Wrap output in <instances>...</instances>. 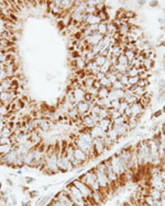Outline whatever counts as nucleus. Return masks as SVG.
I'll list each match as a JSON object with an SVG mask.
<instances>
[{"label": "nucleus", "instance_id": "1", "mask_svg": "<svg viewBox=\"0 0 165 206\" xmlns=\"http://www.w3.org/2000/svg\"><path fill=\"white\" fill-rule=\"evenodd\" d=\"M95 172H96L97 175V180H98V183H99V186H100L101 191L104 193H108L111 190V188H114V185L110 183L109 179L107 177V173H106V167H105V162H99L95 168Z\"/></svg>", "mask_w": 165, "mask_h": 206}, {"label": "nucleus", "instance_id": "2", "mask_svg": "<svg viewBox=\"0 0 165 206\" xmlns=\"http://www.w3.org/2000/svg\"><path fill=\"white\" fill-rule=\"evenodd\" d=\"M138 160H139V165L141 168L147 167L153 161L151 157L150 147H149V144L147 140H141L138 144Z\"/></svg>", "mask_w": 165, "mask_h": 206}, {"label": "nucleus", "instance_id": "3", "mask_svg": "<svg viewBox=\"0 0 165 206\" xmlns=\"http://www.w3.org/2000/svg\"><path fill=\"white\" fill-rule=\"evenodd\" d=\"M65 190L67 191L69 197H71V200L73 201L75 206H88V203L86 202V200L84 198L82 194L75 185H73L72 183L67 184V185L65 186Z\"/></svg>", "mask_w": 165, "mask_h": 206}, {"label": "nucleus", "instance_id": "4", "mask_svg": "<svg viewBox=\"0 0 165 206\" xmlns=\"http://www.w3.org/2000/svg\"><path fill=\"white\" fill-rule=\"evenodd\" d=\"M78 180H80L82 182L86 184L87 186H89V188L92 190V192L94 191H101L100 186H99V183H98V180H97V175L96 172H95V169H92V170L87 171L86 173L82 174Z\"/></svg>", "mask_w": 165, "mask_h": 206}, {"label": "nucleus", "instance_id": "5", "mask_svg": "<svg viewBox=\"0 0 165 206\" xmlns=\"http://www.w3.org/2000/svg\"><path fill=\"white\" fill-rule=\"evenodd\" d=\"M109 161L110 163H111L112 170L115 171V173L117 174V177H118L119 179L123 178L127 171H126V168H124V166L122 165L121 160H120L119 157H118V155L115 153L114 156H111V157L109 158Z\"/></svg>", "mask_w": 165, "mask_h": 206}, {"label": "nucleus", "instance_id": "6", "mask_svg": "<svg viewBox=\"0 0 165 206\" xmlns=\"http://www.w3.org/2000/svg\"><path fill=\"white\" fill-rule=\"evenodd\" d=\"M72 184L75 185V186L80 191V193L82 194V196L86 200V202L89 203V202H90V197H92V191L89 188V186H87L84 182H82L80 180H78V179L73 180Z\"/></svg>", "mask_w": 165, "mask_h": 206}, {"label": "nucleus", "instance_id": "7", "mask_svg": "<svg viewBox=\"0 0 165 206\" xmlns=\"http://www.w3.org/2000/svg\"><path fill=\"white\" fill-rule=\"evenodd\" d=\"M57 166H59V170H60L61 172H69V171H72L75 169L73 166V163L69 161L68 158L66 157L63 152L59 155Z\"/></svg>", "mask_w": 165, "mask_h": 206}, {"label": "nucleus", "instance_id": "8", "mask_svg": "<svg viewBox=\"0 0 165 206\" xmlns=\"http://www.w3.org/2000/svg\"><path fill=\"white\" fill-rule=\"evenodd\" d=\"M105 167H106V173H107V177L109 179L110 183L115 186L116 184L119 182V178L117 177V174L115 173V171L112 170V167H111V163H110L109 159L105 160Z\"/></svg>", "mask_w": 165, "mask_h": 206}, {"label": "nucleus", "instance_id": "9", "mask_svg": "<svg viewBox=\"0 0 165 206\" xmlns=\"http://www.w3.org/2000/svg\"><path fill=\"white\" fill-rule=\"evenodd\" d=\"M53 200H56V201L61 202V203L65 204L66 206H75L74 205L73 201H72L71 197H69L68 193H67V191H66L65 188H63L62 191H60V192L57 193V194L54 196Z\"/></svg>", "mask_w": 165, "mask_h": 206}, {"label": "nucleus", "instance_id": "10", "mask_svg": "<svg viewBox=\"0 0 165 206\" xmlns=\"http://www.w3.org/2000/svg\"><path fill=\"white\" fill-rule=\"evenodd\" d=\"M74 155H75V159H76L78 162H80L82 166L87 165L88 161L90 160V158H89V156H88L87 153H85L82 150H80V149L77 148L76 146H74Z\"/></svg>", "mask_w": 165, "mask_h": 206}, {"label": "nucleus", "instance_id": "11", "mask_svg": "<svg viewBox=\"0 0 165 206\" xmlns=\"http://www.w3.org/2000/svg\"><path fill=\"white\" fill-rule=\"evenodd\" d=\"M92 146H94V151H95L96 157L97 156H101L102 153H105V152L107 151V148H106L105 144H104V142H102V138L94 139Z\"/></svg>", "mask_w": 165, "mask_h": 206}, {"label": "nucleus", "instance_id": "12", "mask_svg": "<svg viewBox=\"0 0 165 206\" xmlns=\"http://www.w3.org/2000/svg\"><path fill=\"white\" fill-rule=\"evenodd\" d=\"M104 39V36L99 34L98 32H95V33H92V35L87 36L86 39H85V42H86V44L88 45V47H92V46H95V45L99 44V42Z\"/></svg>", "mask_w": 165, "mask_h": 206}, {"label": "nucleus", "instance_id": "13", "mask_svg": "<svg viewBox=\"0 0 165 206\" xmlns=\"http://www.w3.org/2000/svg\"><path fill=\"white\" fill-rule=\"evenodd\" d=\"M130 108H131V117L133 118H138L141 116L144 113V109H145L144 107H142V104L140 102L133 103L130 105Z\"/></svg>", "mask_w": 165, "mask_h": 206}, {"label": "nucleus", "instance_id": "14", "mask_svg": "<svg viewBox=\"0 0 165 206\" xmlns=\"http://www.w3.org/2000/svg\"><path fill=\"white\" fill-rule=\"evenodd\" d=\"M75 108L77 110L79 116H85V115H89L90 114V107L86 101H82V102H79L75 105Z\"/></svg>", "mask_w": 165, "mask_h": 206}, {"label": "nucleus", "instance_id": "15", "mask_svg": "<svg viewBox=\"0 0 165 206\" xmlns=\"http://www.w3.org/2000/svg\"><path fill=\"white\" fill-rule=\"evenodd\" d=\"M82 23L85 25H94V24H99L101 23V20L98 14H86L84 17V21Z\"/></svg>", "mask_w": 165, "mask_h": 206}, {"label": "nucleus", "instance_id": "16", "mask_svg": "<svg viewBox=\"0 0 165 206\" xmlns=\"http://www.w3.org/2000/svg\"><path fill=\"white\" fill-rule=\"evenodd\" d=\"M85 95H86V91H85L84 89H82L80 87H78V88H76V89H74L73 90V97H74L75 104L85 101Z\"/></svg>", "mask_w": 165, "mask_h": 206}, {"label": "nucleus", "instance_id": "17", "mask_svg": "<svg viewBox=\"0 0 165 206\" xmlns=\"http://www.w3.org/2000/svg\"><path fill=\"white\" fill-rule=\"evenodd\" d=\"M104 197H105V193L102 191H94L92 193V197H90V202L94 205H100L104 202Z\"/></svg>", "mask_w": 165, "mask_h": 206}, {"label": "nucleus", "instance_id": "18", "mask_svg": "<svg viewBox=\"0 0 165 206\" xmlns=\"http://www.w3.org/2000/svg\"><path fill=\"white\" fill-rule=\"evenodd\" d=\"M124 95H126V90H114L110 89L108 99L110 101H115V100H123Z\"/></svg>", "mask_w": 165, "mask_h": 206}, {"label": "nucleus", "instance_id": "19", "mask_svg": "<svg viewBox=\"0 0 165 206\" xmlns=\"http://www.w3.org/2000/svg\"><path fill=\"white\" fill-rule=\"evenodd\" d=\"M82 124L84 125V127H86V130H92V127H95L97 125V123L92 118L90 115H85L82 117Z\"/></svg>", "mask_w": 165, "mask_h": 206}, {"label": "nucleus", "instance_id": "20", "mask_svg": "<svg viewBox=\"0 0 165 206\" xmlns=\"http://www.w3.org/2000/svg\"><path fill=\"white\" fill-rule=\"evenodd\" d=\"M112 128L117 132V134L119 137H122L124 135L128 134V132L130 130V126H129L128 123H126L123 125H116V126H112Z\"/></svg>", "mask_w": 165, "mask_h": 206}, {"label": "nucleus", "instance_id": "21", "mask_svg": "<svg viewBox=\"0 0 165 206\" xmlns=\"http://www.w3.org/2000/svg\"><path fill=\"white\" fill-rule=\"evenodd\" d=\"M89 133H90V135H92V137L94 139L102 138L104 136H106V132L101 130L98 125H96L95 127H92V130H89Z\"/></svg>", "mask_w": 165, "mask_h": 206}, {"label": "nucleus", "instance_id": "22", "mask_svg": "<svg viewBox=\"0 0 165 206\" xmlns=\"http://www.w3.org/2000/svg\"><path fill=\"white\" fill-rule=\"evenodd\" d=\"M123 101H126L129 105H131L133 103L139 102V98H138L135 94H133L130 90L127 89L126 90V95H124V98H123Z\"/></svg>", "mask_w": 165, "mask_h": 206}, {"label": "nucleus", "instance_id": "23", "mask_svg": "<svg viewBox=\"0 0 165 206\" xmlns=\"http://www.w3.org/2000/svg\"><path fill=\"white\" fill-rule=\"evenodd\" d=\"M97 125L100 127L102 130H105V132H107V130H109L110 128H112V121L110 120V118H102V120H100L99 121V123L97 124Z\"/></svg>", "mask_w": 165, "mask_h": 206}, {"label": "nucleus", "instance_id": "24", "mask_svg": "<svg viewBox=\"0 0 165 206\" xmlns=\"http://www.w3.org/2000/svg\"><path fill=\"white\" fill-rule=\"evenodd\" d=\"M147 194H149L150 196H152L154 200H161V191H159V190H156V188H154L147 186Z\"/></svg>", "mask_w": 165, "mask_h": 206}, {"label": "nucleus", "instance_id": "25", "mask_svg": "<svg viewBox=\"0 0 165 206\" xmlns=\"http://www.w3.org/2000/svg\"><path fill=\"white\" fill-rule=\"evenodd\" d=\"M13 145L12 144H8V145H0V156H5L7 153H9L12 149H13Z\"/></svg>", "mask_w": 165, "mask_h": 206}, {"label": "nucleus", "instance_id": "26", "mask_svg": "<svg viewBox=\"0 0 165 206\" xmlns=\"http://www.w3.org/2000/svg\"><path fill=\"white\" fill-rule=\"evenodd\" d=\"M118 32L121 36H127V34L130 32V24L128 22H123V24L118 29Z\"/></svg>", "mask_w": 165, "mask_h": 206}, {"label": "nucleus", "instance_id": "27", "mask_svg": "<svg viewBox=\"0 0 165 206\" xmlns=\"http://www.w3.org/2000/svg\"><path fill=\"white\" fill-rule=\"evenodd\" d=\"M106 134H107V136H108V137H109V138L111 139V140H112L115 144L117 143V142L119 140V138H120L119 136H118V134H117V132H116L114 128H110L109 130H107V132H106Z\"/></svg>", "mask_w": 165, "mask_h": 206}, {"label": "nucleus", "instance_id": "28", "mask_svg": "<svg viewBox=\"0 0 165 206\" xmlns=\"http://www.w3.org/2000/svg\"><path fill=\"white\" fill-rule=\"evenodd\" d=\"M110 89L108 88H105V87H101L100 89L98 90V94H97V98L99 99H107L108 95H109Z\"/></svg>", "mask_w": 165, "mask_h": 206}, {"label": "nucleus", "instance_id": "29", "mask_svg": "<svg viewBox=\"0 0 165 206\" xmlns=\"http://www.w3.org/2000/svg\"><path fill=\"white\" fill-rule=\"evenodd\" d=\"M107 23H108V21L107 22H101L98 24V33L99 34H101L102 36H106L107 35V33H108V30H107Z\"/></svg>", "mask_w": 165, "mask_h": 206}, {"label": "nucleus", "instance_id": "30", "mask_svg": "<svg viewBox=\"0 0 165 206\" xmlns=\"http://www.w3.org/2000/svg\"><path fill=\"white\" fill-rule=\"evenodd\" d=\"M95 64H96L98 67H101V66H104L106 64V62H107V57H105V56H101V55H96V57H95Z\"/></svg>", "mask_w": 165, "mask_h": 206}, {"label": "nucleus", "instance_id": "31", "mask_svg": "<svg viewBox=\"0 0 165 206\" xmlns=\"http://www.w3.org/2000/svg\"><path fill=\"white\" fill-rule=\"evenodd\" d=\"M124 56L128 58L129 60V64H131L133 62V59L137 57V54H135V52H133V50H129V49H126L124 50Z\"/></svg>", "mask_w": 165, "mask_h": 206}, {"label": "nucleus", "instance_id": "32", "mask_svg": "<svg viewBox=\"0 0 165 206\" xmlns=\"http://www.w3.org/2000/svg\"><path fill=\"white\" fill-rule=\"evenodd\" d=\"M102 142H104V144H105L107 150H109L110 148H112L114 147V145H115V143H114V142H112V140H111V139L107 136V134H106V136L102 137Z\"/></svg>", "mask_w": 165, "mask_h": 206}, {"label": "nucleus", "instance_id": "33", "mask_svg": "<svg viewBox=\"0 0 165 206\" xmlns=\"http://www.w3.org/2000/svg\"><path fill=\"white\" fill-rule=\"evenodd\" d=\"M107 30H108V33H110V34H115V33H118V27H116L115 24H114V22L111 21H108V23H107Z\"/></svg>", "mask_w": 165, "mask_h": 206}, {"label": "nucleus", "instance_id": "34", "mask_svg": "<svg viewBox=\"0 0 165 206\" xmlns=\"http://www.w3.org/2000/svg\"><path fill=\"white\" fill-rule=\"evenodd\" d=\"M153 64H154V60H152L150 58H145L144 59V62L142 63V67L145 68V70H150L152 69V66H153Z\"/></svg>", "mask_w": 165, "mask_h": 206}, {"label": "nucleus", "instance_id": "35", "mask_svg": "<svg viewBox=\"0 0 165 206\" xmlns=\"http://www.w3.org/2000/svg\"><path fill=\"white\" fill-rule=\"evenodd\" d=\"M140 75V68H135V67H131L127 72V76L128 77H137Z\"/></svg>", "mask_w": 165, "mask_h": 206}, {"label": "nucleus", "instance_id": "36", "mask_svg": "<svg viewBox=\"0 0 165 206\" xmlns=\"http://www.w3.org/2000/svg\"><path fill=\"white\" fill-rule=\"evenodd\" d=\"M99 117H100V120H102V118H110V109H101L100 113H99Z\"/></svg>", "mask_w": 165, "mask_h": 206}, {"label": "nucleus", "instance_id": "37", "mask_svg": "<svg viewBox=\"0 0 165 206\" xmlns=\"http://www.w3.org/2000/svg\"><path fill=\"white\" fill-rule=\"evenodd\" d=\"M139 81H140V77H139V76H137V77H129V85L127 87V89L131 88V87H133V85H137ZM127 89H126V90H127Z\"/></svg>", "mask_w": 165, "mask_h": 206}, {"label": "nucleus", "instance_id": "38", "mask_svg": "<svg viewBox=\"0 0 165 206\" xmlns=\"http://www.w3.org/2000/svg\"><path fill=\"white\" fill-rule=\"evenodd\" d=\"M150 100H151V97H147V93L145 95H143V97H141V98L139 99V102L142 104V107L147 108V105L150 103Z\"/></svg>", "mask_w": 165, "mask_h": 206}, {"label": "nucleus", "instance_id": "39", "mask_svg": "<svg viewBox=\"0 0 165 206\" xmlns=\"http://www.w3.org/2000/svg\"><path fill=\"white\" fill-rule=\"evenodd\" d=\"M121 115H122V114H121L118 110L110 109V120H111V121H114V120H116V118H118V117H120Z\"/></svg>", "mask_w": 165, "mask_h": 206}, {"label": "nucleus", "instance_id": "40", "mask_svg": "<svg viewBox=\"0 0 165 206\" xmlns=\"http://www.w3.org/2000/svg\"><path fill=\"white\" fill-rule=\"evenodd\" d=\"M143 201H144V203H147L149 206H153L154 205L155 200H154L152 196H150L149 194H147V195H143Z\"/></svg>", "mask_w": 165, "mask_h": 206}, {"label": "nucleus", "instance_id": "41", "mask_svg": "<svg viewBox=\"0 0 165 206\" xmlns=\"http://www.w3.org/2000/svg\"><path fill=\"white\" fill-rule=\"evenodd\" d=\"M111 89H114V90H126L127 88L124 87L121 82H120V80H117L116 82H114L112 83V87H111Z\"/></svg>", "mask_w": 165, "mask_h": 206}, {"label": "nucleus", "instance_id": "42", "mask_svg": "<svg viewBox=\"0 0 165 206\" xmlns=\"http://www.w3.org/2000/svg\"><path fill=\"white\" fill-rule=\"evenodd\" d=\"M106 78H108L111 83H114V82H116V81L118 80V78H117V75H116V72H112V71L107 72V74H106Z\"/></svg>", "mask_w": 165, "mask_h": 206}, {"label": "nucleus", "instance_id": "43", "mask_svg": "<svg viewBox=\"0 0 165 206\" xmlns=\"http://www.w3.org/2000/svg\"><path fill=\"white\" fill-rule=\"evenodd\" d=\"M99 82H100L101 87H105V88H108V89H111V87H112V83H111L109 79L106 78V77L104 78V79H101Z\"/></svg>", "mask_w": 165, "mask_h": 206}, {"label": "nucleus", "instance_id": "44", "mask_svg": "<svg viewBox=\"0 0 165 206\" xmlns=\"http://www.w3.org/2000/svg\"><path fill=\"white\" fill-rule=\"evenodd\" d=\"M12 133H13V130H11V128H9V127H7V126H6L5 128L2 130V132H1V135H2V137H7V138H10V136L12 135Z\"/></svg>", "mask_w": 165, "mask_h": 206}, {"label": "nucleus", "instance_id": "45", "mask_svg": "<svg viewBox=\"0 0 165 206\" xmlns=\"http://www.w3.org/2000/svg\"><path fill=\"white\" fill-rule=\"evenodd\" d=\"M128 107H129L128 103L126 102V101H123V100H121V103H120V108H119V110H118V111H119V112L121 113L122 115H123L124 111L127 110V108H128Z\"/></svg>", "mask_w": 165, "mask_h": 206}, {"label": "nucleus", "instance_id": "46", "mask_svg": "<svg viewBox=\"0 0 165 206\" xmlns=\"http://www.w3.org/2000/svg\"><path fill=\"white\" fill-rule=\"evenodd\" d=\"M118 64H120V65H126V66H128V65H129V60H128V58L124 56V55H121L120 57H118Z\"/></svg>", "mask_w": 165, "mask_h": 206}, {"label": "nucleus", "instance_id": "47", "mask_svg": "<svg viewBox=\"0 0 165 206\" xmlns=\"http://www.w3.org/2000/svg\"><path fill=\"white\" fill-rule=\"evenodd\" d=\"M101 109L102 108H100V107H98V105L95 104L92 108H90V114H95V115H98V116H99V113H100Z\"/></svg>", "mask_w": 165, "mask_h": 206}, {"label": "nucleus", "instance_id": "48", "mask_svg": "<svg viewBox=\"0 0 165 206\" xmlns=\"http://www.w3.org/2000/svg\"><path fill=\"white\" fill-rule=\"evenodd\" d=\"M149 85H150V82H149L147 79H140V81L138 82V87H140V88H144V89H145Z\"/></svg>", "mask_w": 165, "mask_h": 206}, {"label": "nucleus", "instance_id": "49", "mask_svg": "<svg viewBox=\"0 0 165 206\" xmlns=\"http://www.w3.org/2000/svg\"><path fill=\"white\" fill-rule=\"evenodd\" d=\"M119 80H120V82H121V83H122V85L126 87V88H127V87L129 85V77L127 76V75H122Z\"/></svg>", "mask_w": 165, "mask_h": 206}, {"label": "nucleus", "instance_id": "50", "mask_svg": "<svg viewBox=\"0 0 165 206\" xmlns=\"http://www.w3.org/2000/svg\"><path fill=\"white\" fill-rule=\"evenodd\" d=\"M120 103H121V100H115V101H112V102H111V107H110V109H114V110H119Z\"/></svg>", "mask_w": 165, "mask_h": 206}, {"label": "nucleus", "instance_id": "51", "mask_svg": "<svg viewBox=\"0 0 165 206\" xmlns=\"http://www.w3.org/2000/svg\"><path fill=\"white\" fill-rule=\"evenodd\" d=\"M86 93H90L92 95H94V97H97V94H98V90H97L96 88L92 87V88H88V89L86 90Z\"/></svg>", "mask_w": 165, "mask_h": 206}, {"label": "nucleus", "instance_id": "52", "mask_svg": "<svg viewBox=\"0 0 165 206\" xmlns=\"http://www.w3.org/2000/svg\"><path fill=\"white\" fill-rule=\"evenodd\" d=\"M47 206H66V205L63 204V203H61V202L56 201V200H52V202Z\"/></svg>", "mask_w": 165, "mask_h": 206}, {"label": "nucleus", "instance_id": "53", "mask_svg": "<svg viewBox=\"0 0 165 206\" xmlns=\"http://www.w3.org/2000/svg\"><path fill=\"white\" fill-rule=\"evenodd\" d=\"M105 77H106L105 74H102V72H98L96 76H95V79H96L97 81H100L101 79H104Z\"/></svg>", "mask_w": 165, "mask_h": 206}, {"label": "nucleus", "instance_id": "54", "mask_svg": "<svg viewBox=\"0 0 165 206\" xmlns=\"http://www.w3.org/2000/svg\"><path fill=\"white\" fill-rule=\"evenodd\" d=\"M162 113H163V111H162V110H159L157 112H155L154 114H153V116L152 117H153V118H155V117L157 118V117H160L161 115H162Z\"/></svg>", "mask_w": 165, "mask_h": 206}, {"label": "nucleus", "instance_id": "55", "mask_svg": "<svg viewBox=\"0 0 165 206\" xmlns=\"http://www.w3.org/2000/svg\"><path fill=\"white\" fill-rule=\"evenodd\" d=\"M159 175H160V178L163 180V181H165V170H161Z\"/></svg>", "mask_w": 165, "mask_h": 206}, {"label": "nucleus", "instance_id": "56", "mask_svg": "<svg viewBox=\"0 0 165 206\" xmlns=\"http://www.w3.org/2000/svg\"><path fill=\"white\" fill-rule=\"evenodd\" d=\"M94 88H96L97 90H99L101 88V85H100V82L99 81H95V83H94Z\"/></svg>", "mask_w": 165, "mask_h": 206}, {"label": "nucleus", "instance_id": "57", "mask_svg": "<svg viewBox=\"0 0 165 206\" xmlns=\"http://www.w3.org/2000/svg\"><path fill=\"white\" fill-rule=\"evenodd\" d=\"M150 4H151V5H150L151 7H155V6L159 5V2H157V1H151Z\"/></svg>", "mask_w": 165, "mask_h": 206}, {"label": "nucleus", "instance_id": "58", "mask_svg": "<svg viewBox=\"0 0 165 206\" xmlns=\"http://www.w3.org/2000/svg\"><path fill=\"white\" fill-rule=\"evenodd\" d=\"M33 180H34V179H32V178H27V182H28V183H30V182H32Z\"/></svg>", "mask_w": 165, "mask_h": 206}, {"label": "nucleus", "instance_id": "59", "mask_svg": "<svg viewBox=\"0 0 165 206\" xmlns=\"http://www.w3.org/2000/svg\"><path fill=\"white\" fill-rule=\"evenodd\" d=\"M161 128H162V130H163V132L165 133V123L163 124V125H162V127H161Z\"/></svg>", "mask_w": 165, "mask_h": 206}, {"label": "nucleus", "instance_id": "60", "mask_svg": "<svg viewBox=\"0 0 165 206\" xmlns=\"http://www.w3.org/2000/svg\"><path fill=\"white\" fill-rule=\"evenodd\" d=\"M138 4H140V5H143V4H145V1H138Z\"/></svg>", "mask_w": 165, "mask_h": 206}, {"label": "nucleus", "instance_id": "61", "mask_svg": "<svg viewBox=\"0 0 165 206\" xmlns=\"http://www.w3.org/2000/svg\"><path fill=\"white\" fill-rule=\"evenodd\" d=\"M162 111H163V113H165V107L163 109H162Z\"/></svg>", "mask_w": 165, "mask_h": 206}, {"label": "nucleus", "instance_id": "62", "mask_svg": "<svg viewBox=\"0 0 165 206\" xmlns=\"http://www.w3.org/2000/svg\"><path fill=\"white\" fill-rule=\"evenodd\" d=\"M0 65H1V63H0Z\"/></svg>", "mask_w": 165, "mask_h": 206}]
</instances>
